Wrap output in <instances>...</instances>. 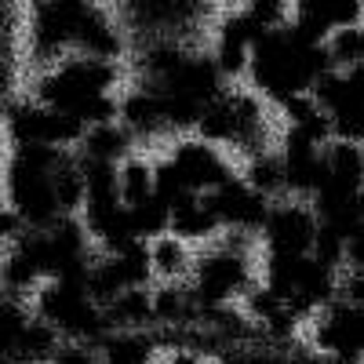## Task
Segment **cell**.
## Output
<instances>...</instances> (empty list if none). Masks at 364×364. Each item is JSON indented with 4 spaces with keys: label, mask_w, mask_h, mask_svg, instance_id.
Returning a JSON list of instances; mask_svg holds the SVG:
<instances>
[{
    "label": "cell",
    "mask_w": 364,
    "mask_h": 364,
    "mask_svg": "<svg viewBox=\"0 0 364 364\" xmlns=\"http://www.w3.org/2000/svg\"><path fill=\"white\" fill-rule=\"evenodd\" d=\"M262 245L266 255L273 259H302L314 252V237H317V215L314 208L284 200V204H269V215L262 223Z\"/></svg>",
    "instance_id": "1"
}]
</instances>
